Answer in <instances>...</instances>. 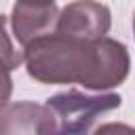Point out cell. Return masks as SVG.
<instances>
[{
  "mask_svg": "<svg viewBox=\"0 0 135 135\" xmlns=\"http://www.w3.org/2000/svg\"><path fill=\"white\" fill-rule=\"evenodd\" d=\"M120 103L118 93L86 95L78 89H68L49 97L42 105L49 112L53 135H86L101 114L120 108Z\"/></svg>",
  "mask_w": 135,
  "mask_h": 135,
  "instance_id": "cell-2",
  "label": "cell"
},
{
  "mask_svg": "<svg viewBox=\"0 0 135 135\" xmlns=\"http://www.w3.org/2000/svg\"><path fill=\"white\" fill-rule=\"evenodd\" d=\"M11 93H13V78H11V74L0 72V108H4L8 103Z\"/></svg>",
  "mask_w": 135,
  "mask_h": 135,
  "instance_id": "cell-8",
  "label": "cell"
},
{
  "mask_svg": "<svg viewBox=\"0 0 135 135\" xmlns=\"http://www.w3.org/2000/svg\"><path fill=\"white\" fill-rule=\"evenodd\" d=\"M21 55L30 78L42 84H80L97 93L122 84L131 70L127 44L110 36L86 42L49 34L30 42Z\"/></svg>",
  "mask_w": 135,
  "mask_h": 135,
  "instance_id": "cell-1",
  "label": "cell"
},
{
  "mask_svg": "<svg viewBox=\"0 0 135 135\" xmlns=\"http://www.w3.org/2000/svg\"><path fill=\"white\" fill-rule=\"evenodd\" d=\"M0 135H53L49 112L36 101H11L0 108Z\"/></svg>",
  "mask_w": 135,
  "mask_h": 135,
  "instance_id": "cell-5",
  "label": "cell"
},
{
  "mask_svg": "<svg viewBox=\"0 0 135 135\" xmlns=\"http://www.w3.org/2000/svg\"><path fill=\"white\" fill-rule=\"evenodd\" d=\"M23 63L21 51L15 49L8 32H6V15H0V72L11 74Z\"/></svg>",
  "mask_w": 135,
  "mask_h": 135,
  "instance_id": "cell-6",
  "label": "cell"
},
{
  "mask_svg": "<svg viewBox=\"0 0 135 135\" xmlns=\"http://www.w3.org/2000/svg\"><path fill=\"white\" fill-rule=\"evenodd\" d=\"M57 15H59V4L55 2H44V4L17 2L13 4V13H11L13 36L25 49L30 42L55 32Z\"/></svg>",
  "mask_w": 135,
  "mask_h": 135,
  "instance_id": "cell-4",
  "label": "cell"
},
{
  "mask_svg": "<svg viewBox=\"0 0 135 135\" xmlns=\"http://www.w3.org/2000/svg\"><path fill=\"white\" fill-rule=\"evenodd\" d=\"M110 25H112V13L108 4L89 2V0L70 2L63 8H59L53 34L93 42L108 36Z\"/></svg>",
  "mask_w": 135,
  "mask_h": 135,
  "instance_id": "cell-3",
  "label": "cell"
},
{
  "mask_svg": "<svg viewBox=\"0 0 135 135\" xmlns=\"http://www.w3.org/2000/svg\"><path fill=\"white\" fill-rule=\"evenodd\" d=\"M93 135H135V131L131 124H124V122H105Z\"/></svg>",
  "mask_w": 135,
  "mask_h": 135,
  "instance_id": "cell-7",
  "label": "cell"
}]
</instances>
